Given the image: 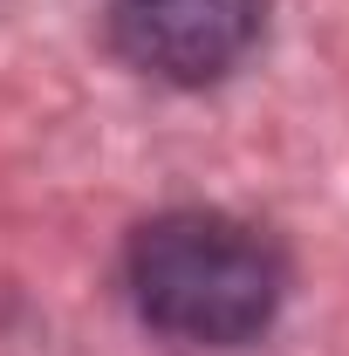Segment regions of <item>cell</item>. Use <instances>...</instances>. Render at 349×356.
<instances>
[{
    "instance_id": "6da1fadb",
    "label": "cell",
    "mask_w": 349,
    "mask_h": 356,
    "mask_svg": "<svg viewBox=\"0 0 349 356\" xmlns=\"http://www.w3.org/2000/svg\"><path fill=\"white\" fill-rule=\"evenodd\" d=\"M137 315L185 350H247L288 295V267L261 226L226 213H165L131 240Z\"/></svg>"
},
{
    "instance_id": "7a4b0ae2",
    "label": "cell",
    "mask_w": 349,
    "mask_h": 356,
    "mask_svg": "<svg viewBox=\"0 0 349 356\" xmlns=\"http://www.w3.org/2000/svg\"><path fill=\"white\" fill-rule=\"evenodd\" d=\"M103 28L137 76L206 89L261 48L267 0H110Z\"/></svg>"
}]
</instances>
